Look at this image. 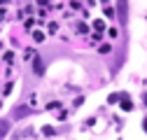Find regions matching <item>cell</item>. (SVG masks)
<instances>
[{"instance_id": "6da1fadb", "label": "cell", "mask_w": 147, "mask_h": 140, "mask_svg": "<svg viewBox=\"0 0 147 140\" xmlns=\"http://www.w3.org/2000/svg\"><path fill=\"white\" fill-rule=\"evenodd\" d=\"M128 14H126V0H119V24H126Z\"/></svg>"}, {"instance_id": "7a4b0ae2", "label": "cell", "mask_w": 147, "mask_h": 140, "mask_svg": "<svg viewBox=\"0 0 147 140\" xmlns=\"http://www.w3.org/2000/svg\"><path fill=\"white\" fill-rule=\"evenodd\" d=\"M33 70H35L38 75H42V73H45V65H42V61H40L38 56H35V61H33Z\"/></svg>"}, {"instance_id": "3957f363", "label": "cell", "mask_w": 147, "mask_h": 140, "mask_svg": "<svg viewBox=\"0 0 147 140\" xmlns=\"http://www.w3.org/2000/svg\"><path fill=\"white\" fill-rule=\"evenodd\" d=\"M7 129H9V124H7V121H0V138H5Z\"/></svg>"}, {"instance_id": "277c9868", "label": "cell", "mask_w": 147, "mask_h": 140, "mask_svg": "<svg viewBox=\"0 0 147 140\" xmlns=\"http://www.w3.org/2000/svg\"><path fill=\"white\" fill-rule=\"evenodd\" d=\"M121 110H128V112H131V110H133V103H131V100H121Z\"/></svg>"}, {"instance_id": "5b68a950", "label": "cell", "mask_w": 147, "mask_h": 140, "mask_svg": "<svg viewBox=\"0 0 147 140\" xmlns=\"http://www.w3.org/2000/svg\"><path fill=\"white\" fill-rule=\"evenodd\" d=\"M42 133H45V135H56V131H54V126H42Z\"/></svg>"}, {"instance_id": "8992f818", "label": "cell", "mask_w": 147, "mask_h": 140, "mask_svg": "<svg viewBox=\"0 0 147 140\" xmlns=\"http://www.w3.org/2000/svg\"><path fill=\"white\" fill-rule=\"evenodd\" d=\"M33 38H35V42H42V40H45V33H40V30H35V33H33Z\"/></svg>"}, {"instance_id": "52a82bcc", "label": "cell", "mask_w": 147, "mask_h": 140, "mask_svg": "<svg viewBox=\"0 0 147 140\" xmlns=\"http://www.w3.org/2000/svg\"><path fill=\"white\" fill-rule=\"evenodd\" d=\"M119 98H121V94H112V96H110V98H107V100H110V103H117V100H119Z\"/></svg>"}, {"instance_id": "ba28073f", "label": "cell", "mask_w": 147, "mask_h": 140, "mask_svg": "<svg viewBox=\"0 0 147 140\" xmlns=\"http://www.w3.org/2000/svg\"><path fill=\"white\" fill-rule=\"evenodd\" d=\"M103 26H105V24H103L100 19H98V21H94V28H96V30H103Z\"/></svg>"}, {"instance_id": "9c48e42d", "label": "cell", "mask_w": 147, "mask_h": 140, "mask_svg": "<svg viewBox=\"0 0 147 140\" xmlns=\"http://www.w3.org/2000/svg\"><path fill=\"white\" fill-rule=\"evenodd\" d=\"M105 16H110V19H112V16H115V9H112V7H105Z\"/></svg>"}, {"instance_id": "30bf717a", "label": "cell", "mask_w": 147, "mask_h": 140, "mask_svg": "<svg viewBox=\"0 0 147 140\" xmlns=\"http://www.w3.org/2000/svg\"><path fill=\"white\" fill-rule=\"evenodd\" d=\"M142 126H145V131H147V119H145V121H142Z\"/></svg>"}, {"instance_id": "8fae6325", "label": "cell", "mask_w": 147, "mask_h": 140, "mask_svg": "<svg viewBox=\"0 0 147 140\" xmlns=\"http://www.w3.org/2000/svg\"><path fill=\"white\" fill-rule=\"evenodd\" d=\"M145 105H147V96H145Z\"/></svg>"}, {"instance_id": "7c38bea8", "label": "cell", "mask_w": 147, "mask_h": 140, "mask_svg": "<svg viewBox=\"0 0 147 140\" xmlns=\"http://www.w3.org/2000/svg\"><path fill=\"white\" fill-rule=\"evenodd\" d=\"M103 3H107V0H103Z\"/></svg>"}]
</instances>
